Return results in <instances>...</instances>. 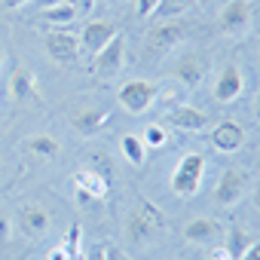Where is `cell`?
I'll return each instance as SVG.
<instances>
[{"instance_id": "cell-22", "label": "cell", "mask_w": 260, "mask_h": 260, "mask_svg": "<svg viewBox=\"0 0 260 260\" xmlns=\"http://www.w3.org/2000/svg\"><path fill=\"white\" fill-rule=\"evenodd\" d=\"M43 19H46L49 25H71V22L77 19V7L64 0V4H58V7L43 10Z\"/></svg>"}, {"instance_id": "cell-27", "label": "cell", "mask_w": 260, "mask_h": 260, "mask_svg": "<svg viewBox=\"0 0 260 260\" xmlns=\"http://www.w3.org/2000/svg\"><path fill=\"white\" fill-rule=\"evenodd\" d=\"M208 257H211V260H233V254L226 251V245H217V242L211 245V251H208Z\"/></svg>"}, {"instance_id": "cell-16", "label": "cell", "mask_w": 260, "mask_h": 260, "mask_svg": "<svg viewBox=\"0 0 260 260\" xmlns=\"http://www.w3.org/2000/svg\"><path fill=\"white\" fill-rule=\"evenodd\" d=\"M71 122H74V128H77L80 135H95V132H101V128L110 122V110H104V107H86V110H77L71 116Z\"/></svg>"}, {"instance_id": "cell-23", "label": "cell", "mask_w": 260, "mask_h": 260, "mask_svg": "<svg viewBox=\"0 0 260 260\" xmlns=\"http://www.w3.org/2000/svg\"><path fill=\"white\" fill-rule=\"evenodd\" d=\"M190 4L193 0H159V7L153 10V16L156 19H178V16H184L190 10Z\"/></svg>"}, {"instance_id": "cell-11", "label": "cell", "mask_w": 260, "mask_h": 260, "mask_svg": "<svg viewBox=\"0 0 260 260\" xmlns=\"http://www.w3.org/2000/svg\"><path fill=\"white\" fill-rule=\"evenodd\" d=\"M208 141H211V147L220 150V153H236V150H242V144H245V128H242L239 122H233V119H223V122H217V125L211 128Z\"/></svg>"}, {"instance_id": "cell-6", "label": "cell", "mask_w": 260, "mask_h": 260, "mask_svg": "<svg viewBox=\"0 0 260 260\" xmlns=\"http://www.w3.org/2000/svg\"><path fill=\"white\" fill-rule=\"evenodd\" d=\"M122 64H125V37H122V31L104 46V49H98L95 55H92V71L98 74V77H116L119 71H122Z\"/></svg>"}, {"instance_id": "cell-25", "label": "cell", "mask_w": 260, "mask_h": 260, "mask_svg": "<svg viewBox=\"0 0 260 260\" xmlns=\"http://www.w3.org/2000/svg\"><path fill=\"white\" fill-rule=\"evenodd\" d=\"M156 7H159V0H138V19H150Z\"/></svg>"}, {"instance_id": "cell-2", "label": "cell", "mask_w": 260, "mask_h": 260, "mask_svg": "<svg viewBox=\"0 0 260 260\" xmlns=\"http://www.w3.org/2000/svg\"><path fill=\"white\" fill-rule=\"evenodd\" d=\"M202 175H205V156H202V153H187V156H181V162H178L175 172H172V193L181 196V199H193V196L199 193Z\"/></svg>"}, {"instance_id": "cell-32", "label": "cell", "mask_w": 260, "mask_h": 260, "mask_svg": "<svg viewBox=\"0 0 260 260\" xmlns=\"http://www.w3.org/2000/svg\"><path fill=\"white\" fill-rule=\"evenodd\" d=\"M34 4H37L40 10H49V7H58V4H64V0H34Z\"/></svg>"}, {"instance_id": "cell-5", "label": "cell", "mask_w": 260, "mask_h": 260, "mask_svg": "<svg viewBox=\"0 0 260 260\" xmlns=\"http://www.w3.org/2000/svg\"><path fill=\"white\" fill-rule=\"evenodd\" d=\"M251 19H254V4L251 0H230V4L220 10V16H217V31L226 34V37L245 34Z\"/></svg>"}, {"instance_id": "cell-17", "label": "cell", "mask_w": 260, "mask_h": 260, "mask_svg": "<svg viewBox=\"0 0 260 260\" xmlns=\"http://www.w3.org/2000/svg\"><path fill=\"white\" fill-rule=\"evenodd\" d=\"M202 74H205V68H202L199 55H184V58L172 68V77L181 80L187 89H196V86L202 83Z\"/></svg>"}, {"instance_id": "cell-28", "label": "cell", "mask_w": 260, "mask_h": 260, "mask_svg": "<svg viewBox=\"0 0 260 260\" xmlns=\"http://www.w3.org/2000/svg\"><path fill=\"white\" fill-rule=\"evenodd\" d=\"M239 260H260V242H251V245L245 248V254H242Z\"/></svg>"}, {"instance_id": "cell-26", "label": "cell", "mask_w": 260, "mask_h": 260, "mask_svg": "<svg viewBox=\"0 0 260 260\" xmlns=\"http://www.w3.org/2000/svg\"><path fill=\"white\" fill-rule=\"evenodd\" d=\"M10 233H13V220L4 214V211H0V248H4L7 245V239H10Z\"/></svg>"}, {"instance_id": "cell-13", "label": "cell", "mask_w": 260, "mask_h": 260, "mask_svg": "<svg viewBox=\"0 0 260 260\" xmlns=\"http://www.w3.org/2000/svg\"><path fill=\"white\" fill-rule=\"evenodd\" d=\"M166 122H172L175 128H181V132H205V125H208V113H202L199 107L181 104V107L169 110Z\"/></svg>"}, {"instance_id": "cell-1", "label": "cell", "mask_w": 260, "mask_h": 260, "mask_svg": "<svg viewBox=\"0 0 260 260\" xmlns=\"http://www.w3.org/2000/svg\"><path fill=\"white\" fill-rule=\"evenodd\" d=\"M162 230H166L162 214L153 205L141 202L138 211H132V214H128V220H125V242L132 245V248H147Z\"/></svg>"}, {"instance_id": "cell-12", "label": "cell", "mask_w": 260, "mask_h": 260, "mask_svg": "<svg viewBox=\"0 0 260 260\" xmlns=\"http://www.w3.org/2000/svg\"><path fill=\"white\" fill-rule=\"evenodd\" d=\"M220 236H223V226L214 217H193L184 226V239L190 245H214V242H220Z\"/></svg>"}, {"instance_id": "cell-14", "label": "cell", "mask_w": 260, "mask_h": 260, "mask_svg": "<svg viewBox=\"0 0 260 260\" xmlns=\"http://www.w3.org/2000/svg\"><path fill=\"white\" fill-rule=\"evenodd\" d=\"M10 98L16 101H31V98H40V89H37V80L34 74L25 68V64H13V74H10Z\"/></svg>"}, {"instance_id": "cell-24", "label": "cell", "mask_w": 260, "mask_h": 260, "mask_svg": "<svg viewBox=\"0 0 260 260\" xmlns=\"http://www.w3.org/2000/svg\"><path fill=\"white\" fill-rule=\"evenodd\" d=\"M144 144H147V147H166V144H169V135H166V128H162L159 122L147 125V132H144Z\"/></svg>"}, {"instance_id": "cell-36", "label": "cell", "mask_w": 260, "mask_h": 260, "mask_svg": "<svg viewBox=\"0 0 260 260\" xmlns=\"http://www.w3.org/2000/svg\"><path fill=\"white\" fill-rule=\"evenodd\" d=\"M254 208H257V211H260V181H257V184H254Z\"/></svg>"}, {"instance_id": "cell-39", "label": "cell", "mask_w": 260, "mask_h": 260, "mask_svg": "<svg viewBox=\"0 0 260 260\" xmlns=\"http://www.w3.org/2000/svg\"><path fill=\"white\" fill-rule=\"evenodd\" d=\"M113 4H122V0H113Z\"/></svg>"}, {"instance_id": "cell-10", "label": "cell", "mask_w": 260, "mask_h": 260, "mask_svg": "<svg viewBox=\"0 0 260 260\" xmlns=\"http://www.w3.org/2000/svg\"><path fill=\"white\" fill-rule=\"evenodd\" d=\"M242 89H245V77H242L239 64H223V71H220L217 80H214L211 95H214L217 104H233V101L242 95Z\"/></svg>"}, {"instance_id": "cell-9", "label": "cell", "mask_w": 260, "mask_h": 260, "mask_svg": "<svg viewBox=\"0 0 260 260\" xmlns=\"http://www.w3.org/2000/svg\"><path fill=\"white\" fill-rule=\"evenodd\" d=\"M122 28L116 22H107V19H92L83 25V37H80V49L86 55H95L98 49H104Z\"/></svg>"}, {"instance_id": "cell-35", "label": "cell", "mask_w": 260, "mask_h": 260, "mask_svg": "<svg viewBox=\"0 0 260 260\" xmlns=\"http://www.w3.org/2000/svg\"><path fill=\"white\" fill-rule=\"evenodd\" d=\"M92 7H95V0H80V10H83V16H89V13H92Z\"/></svg>"}, {"instance_id": "cell-15", "label": "cell", "mask_w": 260, "mask_h": 260, "mask_svg": "<svg viewBox=\"0 0 260 260\" xmlns=\"http://www.w3.org/2000/svg\"><path fill=\"white\" fill-rule=\"evenodd\" d=\"M19 223H22V230H25L28 239H40V236L49 233L52 217H49V211H46L43 205H25V208L19 211Z\"/></svg>"}, {"instance_id": "cell-34", "label": "cell", "mask_w": 260, "mask_h": 260, "mask_svg": "<svg viewBox=\"0 0 260 260\" xmlns=\"http://www.w3.org/2000/svg\"><path fill=\"white\" fill-rule=\"evenodd\" d=\"M107 260H128L122 251H116V248H107Z\"/></svg>"}, {"instance_id": "cell-38", "label": "cell", "mask_w": 260, "mask_h": 260, "mask_svg": "<svg viewBox=\"0 0 260 260\" xmlns=\"http://www.w3.org/2000/svg\"><path fill=\"white\" fill-rule=\"evenodd\" d=\"M0 64H4V49H0Z\"/></svg>"}, {"instance_id": "cell-20", "label": "cell", "mask_w": 260, "mask_h": 260, "mask_svg": "<svg viewBox=\"0 0 260 260\" xmlns=\"http://www.w3.org/2000/svg\"><path fill=\"white\" fill-rule=\"evenodd\" d=\"M119 150H122V156L132 166H144L147 162V144L138 135H122L119 138Z\"/></svg>"}, {"instance_id": "cell-37", "label": "cell", "mask_w": 260, "mask_h": 260, "mask_svg": "<svg viewBox=\"0 0 260 260\" xmlns=\"http://www.w3.org/2000/svg\"><path fill=\"white\" fill-rule=\"evenodd\" d=\"M254 116H257V119H260V92H257V95H254Z\"/></svg>"}, {"instance_id": "cell-8", "label": "cell", "mask_w": 260, "mask_h": 260, "mask_svg": "<svg viewBox=\"0 0 260 260\" xmlns=\"http://www.w3.org/2000/svg\"><path fill=\"white\" fill-rule=\"evenodd\" d=\"M43 49H46V55L52 58V61H58V64H71V61H77L80 58V37H74V34H68V31H46L43 34Z\"/></svg>"}, {"instance_id": "cell-31", "label": "cell", "mask_w": 260, "mask_h": 260, "mask_svg": "<svg viewBox=\"0 0 260 260\" xmlns=\"http://www.w3.org/2000/svg\"><path fill=\"white\" fill-rule=\"evenodd\" d=\"M77 202H80V205H92L95 199H92V196H89L86 190H80V187H77Z\"/></svg>"}, {"instance_id": "cell-7", "label": "cell", "mask_w": 260, "mask_h": 260, "mask_svg": "<svg viewBox=\"0 0 260 260\" xmlns=\"http://www.w3.org/2000/svg\"><path fill=\"white\" fill-rule=\"evenodd\" d=\"M248 184H251V178H248V172H245V169H226V172L217 178V187H214V202H217L220 208L236 205V202L245 196Z\"/></svg>"}, {"instance_id": "cell-21", "label": "cell", "mask_w": 260, "mask_h": 260, "mask_svg": "<svg viewBox=\"0 0 260 260\" xmlns=\"http://www.w3.org/2000/svg\"><path fill=\"white\" fill-rule=\"evenodd\" d=\"M223 236H226V242H223V245H226V251L233 254V260H239V257L245 254V248L254 242V239H251L248 233H242L239 226H230V230H223Z\"/></svg>"}, {"instance_id": "cell-29", "label": "cell", "mask_w": 260, "mask_h": 260, "mask_svg": "<svg viewBox=\"0 0 260 260\" xmlns=\"http://www.w3.org/2000/svg\"><path fill=\"white\" fill-rule=\"evenodd\" d=\"M89 260H107V245L101 242V245H95V251L89 254Z\"/></svg>"}, {"instance_id": "cell-33", "label": "cell", "mask_w": 260, "mask_h": 260, "mask_svg": "<svg viewBox=\"0 0 260 260\" xmlns=\"http://www.w3.org/2000/svg\"><path fill=\"white\" fill-rule=\"evenodd\" d=\"M25 4H31V0H4L7 10H19V7H25Z\"/></svg>"}, {"instance_id": "cell-4", "label": "cell", "mask_w": 260, "mask_h": 260, "mask_svg": "<svg viewBox=\"0 0 260 260\" xmlns=\"http://www.w3.org/2000/svg\"><path fill=\"white\" fill-rule=\"evenodd\" d=\"M184 37H187V25H184V22H162V25L150 28L147 37H144L147 58H153V55H166V52L175 49Z\"/></svg>"}, {"instance_id": "cell-18", "label": "cell", "mask_w": 260, "mask_h": 260, "mask_svg": "<svg viewBox=\"0 0 260 260\" xmlns=\"http://www.w3.org/2000/svg\"><path fill=\"white\" fill-rule=\"evenodd\" d=\"M107 184H110V181H107L104 175H98V172H89V169H83V172H77V175H74V187L86 190V193H89L95 202L107 196Z\"/></svg>"}, {"instance_id": "cell-19", "label": "cell", "mask_w": 260, "mask_h": 260, "mask_svg": "<svg viewBox=\"0 0 260 260\" xmlns=\"http://www.w3.org/2000/svg\"><path fill=\"white\" fill-rule=\"evenodd\" d=\"M25 150L34 156H43V159H55L61 153V144L52 135H31V138H25Z\"/></svg>"}, {"instance_id": "cell-3", "label": "cell", "mask_w": 260, "mask_h": 260, "mask_svg": "<svg viewBox=\"0 0 260 260\" xmlns=\"http://www.w3.org/2000/svg\"><path fill=\"white\" fill-rule=\"evenodd\" d=\"M156 98H159V86L150 83V80H128L116 95L119 107L128 110V113H144Z\"/></svg>"}, {"instance_id": "cell-30", "label": "cell", "mask_w": 260, "mask_h": 260, "mask_svg": "<svg viewBox=\"0 0 260 260\" xmlns=\"http://www.w3.org/2000/svg\"><path fill=\"white\" fill-rule=\"evenodd\" d=\"M46 260H68V251L58 245V248H52V251H49V257H46Z\"/></svg>"}]
</instances>
